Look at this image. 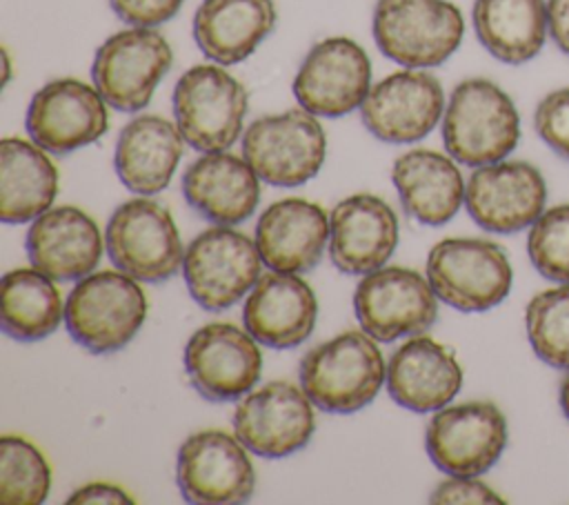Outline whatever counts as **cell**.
I'll return each mask as SVG.
<instances>
[{
	"label": "cell",
	"instance_id": "30bf717a",
	"mask_svg": "<svg viewBox=\"0 0 569 505\" xmlns=\"http://www.w3.org/2000/svg\"><path fill=\"white\" fill-rule=\"evenodd\" d=\"M173 51L153 27H129L109 36L93 56L91 78L109 107L140 111L167 76Z\"/></svg>",
	"mask_w": 569,
	"mask_h": 505
},
{
	"label": "cell",
	"instance_id": "2e32d148",
	"mask_svg": "<svg viewBox=\"0 0 569 505\" xmlns=\"http://www.w3.org/2000/svg\"><path fill=\"white\" fill-rule=\"evenodd\" d=\"M445 93L425 69H400L378 80L360 105L362 125L382 142H418L440 122Z\"/></svg>",
	"mask_w": 569,
	"mask_h": 505
},
{
	"label": "cell",
	"instance_id": "5bb4252c",
	"mask_svg": "<svg viewBox=\"0 0 569 505\" xmlns=\"http://www.w3.org/2000/svg\"><path fill=\"white\" fill-rule=\"evenodd\" d=\"M176 483L187 503H244L256 489V472L238 436L202 429L180 445Z\"/></svg>",
	"mask_w": 569,
	"mask_h": 505
},
{
	"label": "cell",
	"instance_id": "5b68a950",
	"mask_svg": "<svg viewBox=\"0 0 569 505\" xmlns=\"http://www.w3.org/2000/svg\"><path fill=\"white\" fill-rule=\"evenodd\" d=\"M247 89L238 78L216 65L187 69L173 87V118L193 149L224 151L242 133Z\"/></svg>",
	"mask_w": 569,
	"mask_h": 505
},
{
	"label": "cell",
	"instance_id": "ba28073f",
	"mask_svg": "<svg viewBox=\"0 0 569 505\" xmlns=\"http://www.w3.org/2000/svg\"><path fill=\"white\" fill-rule=\"evenodd\" d=\"M107 256L116 269L142 283H164L184 260L171 214L147 196L122 202L104 229Z\"/></svg>",
	"mask_w": 569,
	"mask_h": 505
},
{
	"label": "cell",
	"instance_id": "83f0119b",
	"mask_svg": "<svg viewBox=\"0 0 569 505\" xmlns=\"http://www.w3.org/2000/svg\"><path fill=\"white\" fill-rule=\"evenodd\" d=\"M391 180L405 211L429 227L449 222L467 189L456 162L431 149L400 154L391 167Z\"/></svg>",
	"mask_w": 569,
	"mask_h": 505
},
{
	"label": "cell",
	"instance_id": "ab89813d",
	"mask_svg": "<svg viewBox=\"0 0 569 505\" xmlns=\"http://www.w3.org/2000/svg\"><path fill=\"white\" fill-rule=\"evenodd\" d=\"M560 407H562L565 416L569 418V374L565 376V380L560 385Z\"/></svg>",
	"mask_w": 569,
	"mask_h": 505
},
{
	"label": "cell",
	"instance_id": "8992f818",
	"mask_svg": "<svg viewBox=\"0 0 569 505\" xmlns=\"http://www.w3.org/2000/svg\"><path fill=\"white\" fill-rule=\"evenodd\" d=\"M427 278L445 305L487 311L509 296L513 271L505 249L491 240L445 238L429 251Z\"/></svg>",
	"mask_w": 569,
	"mask_h": 505
},
{
	"label": "cell",
	"instance_id": "8fae6325",
	"mask_svg": "<svg viewBox=\"0 0 569 505\" xmlns=\"http://www.w3.org/2000/svg\"><path fill=\"white\" fill-rule=\"evenodd\" d=\"M353 309L362 331L378 343H391L425 334L438 318V296L418 271L380 267L358 283Z\"/></svg>",
	"mask_w": 569,
	"mask_h": 505
},
{
	"label": "cell",
	"instance_id": "d4e9b609",
	"mask_svg": "<svg viewBox=\"0 0 569 505\" xmlns=\"http://www.w3.org/2000/svg\"><path fill=\"white\" fill-rule=\"evenodd\" d=\"M184 200L213 225H240L258 207L260 185L251 165L229 151H209L182 174Z\"/></svg>",
	"mask_w": 569,
	"mask_h": 505
},
{
	"label": "cell",
	"instance_id": "1f68e13d",
	"mask_svg": "<svg viewBox=\"0 0 569 505\" xmlns=\"http://www.w3.org/2000/svg\"><path fill=\"white\" fill-rule=\"evenodd\" d=\"M51 487V467L42 452L22 436L0 438V503L38 505Z\"/></svg>",
	"mask_w": 569,
	"mask_h": 505
},
{
	"label": "cell",
	"instance_id": "d6a6232c",
	"mask_svg": "<svg viewBox=\"0 0 569 505\" xmlns=\"http://www.w3.org/2000/svg\"><path fill=\"white\" fill-rule=\"evenodd\" d=\"M525 325L536 356L556 369H569V283L536 294Z\"/></svg>",
	"mask_w": 569,
	"mask_h": 505
},
{
	"label": "cell",
	"instance_id": "f35d334b",
	"mask_svg": "<svg viewBox=\"0 0 569 505\" xmlns=\"http://www.w3.org/2000/svg\"><path fill=\"white\" fill-rule=\"evenodd\" d=\"M547 22L553 42L569 56V0H547Z\"/></svg>",
	"mask_w": 569,
	"mask_h": 505
},
{
	"label": "cell",
	"instance_id": "4316f807",
	"mask_svg": "<svg viewBox=\"0 0 569 505\" xmlns=\"http://www.w3.org/2000/svg\"><path fill=\"white\" fill-rule=\"evenodd\" d=\"M273 0H202L193 16L198 49L218 65L247 60L273 31Z\"/></svg>",
	"mask_w": 569,
	"mask_h": 505
},
{
	"label": "cell",
	"instance_id": "603a6c76",
	"mask_svg": "<svg viewBox=\"0 0 569 505\" xmlns=\"http://www.w3.org/2000/svg\"><path fill=\"white\" fill-rule=\"evenodd\" d=\"M462 387V369L445 345L429 336H411L389 358L387 392L405 409L438 412Z\"/></svg>",
	"mask_w": 569,
	"mask_h": 505
},
{
	"label": "cell",
	"instance_id": "9a60e30c",
	"mask_svg": "<svg viewBox=\"0 0 569 505\" xmlns=\"http://www.w3.org/2000/svg\"><path fill=\"white\" fill-rule=\"evenodd\" d=\"M31 140L49 154L62 156L87 147L109 129L107 100L78 78H58L40 87L24 116Z\"/></svg>",
	"mask_w": 569,
	"mask_h": 505
},
{
	"label": "cell",
	"instance_id": "4dcf8cb0",
	"mask_svg": "<svg viewBox=\"0 0 569 505\" xmlns=\"http://www.w3.org/2000/svg\"><path fill=\"white\" fill-rule=\"evenodd\" d=\"M64 307L53 278L31 269H11L2 276V329L7 336L33 343L51 336Z\"/></svg>",
	"mask_w": 569,
	"mask_h": 505
},
{
	"label": "cell",
	"instance_id": "7402d4cb",
	"mask_svg": "<svg viewBox=\"0 0 569 505\" xmlns=\"http://www.w3.org/2000/svg\"><path fill=\"white\" fill-rule=\"evenodd\" d=\"M31 265L58 283L89 276L102 254V236L96 220L78 207H49L27 231Z\"/></svg>",
	"mask_w": 569,
	"mask_h": 505
},
{
	"label": "cell",
	"instance_id": "3957f363",
	"mask_svg": "<svg viewBox=\"0 0 569 505\" xmlns=\"http://www.w3.org/2000/svg\"><path fill=\"white\" fill-rule=\"evenodd\" d=\"M147 298L133 276L98 271L80 278L64 305L69 336L91 354L122 349L142 327Z\"/></svg>",
	"mask_w": 569,
	"mask_h": 505
},
{
	"label": "cell",
	"instance_id": "8d00e7d4",
	"mask_svg": "<svg viewBox=\"0 0 569 505\" xmlns=\"http://www.w3.org/2000/svg\"><path fill=\"white\" fill-rule=\"evenodd\" d=\"M429 503H505L478 476H451L442 481L429 496Z\"/></svg>",
	"mask_w": 569,
	"mask_h": 505
},
{
	"label": "cell",
	"instance_id": "e0dca14e",
	"mask_svg": "<svg viewBox=\"0 0 569 505\" xmlns=\"http://www.w3.org/2000/svg\"><path fill=\"white\" fill-rule=\"evenodd\" d=\"M313 427V403L302 387L284 380L249 392L233 412L236 436L262 458L296 454L311 440Z\"/></svg>",
	"mask_w": 569,
	"mask_h": 505
},
{
	"label": "cell",
	"instance_id": "d6986e66",
	"mask_svg": "<svg viewBox=\"0 0 569 505\" xmlns=\"http://www.w3.org/2000/svg\"><path fill=\"white\" fill-rule=\"evenodd\" d=\"M547 202L542 174L525 160L478 167L465 189L469 216L487 231L513 234L531 227Z\"/></svg>",
	"mask_w": 569,
	"mask_h": 505
},
{
	"label": "cell",
	"instance_id": "f1b7e54d",
	"mask_svg": "<svg viewBox=\"0 0 569 505\" xmlns=\"http://www.w3.org/2000/svg\"><path fill=\"white\" fill-rule=\"evenodd\" d=\"M58 194V169L42 147L22 138L0 142V218L22 225L44 214Z\"/></svg>",
	"mask_w": 569,
	"mask_h": 505
},
{
	"label": "cell",
	"instance_id": "74e56055",
	"mask_svg": "<svg viewBox=\"0 0 569 505\" xmlns=\"http://www.w3.org/2000/svg\"><path fill=\"white\" fill-rule=\"evenodd\" d=\"M67 503L73 505H87V503H133V498L118 485L111 483H89L80 489H76Z\"/></svg>",
	"mask_w": 569,
	"mask_h": 505
},
{
	"label": "cell",
	"instance_id": "60d3db41",
	"mask_svg": "<svg viewBox=\"0 0 569 505\" xmlns=\"http://www.w3.org/2000/svg\"><path fill=\"white\" fill-rule=\"evenodd\" d=\"M2 69H4V76H2V87H7L9 78H11V60H9V51L2 49Z\"/></svg>",
	"mask_w": 569,
	"mask_h": 505
},
{
	"label": "cell",
	"instance_id": "cb8c5ba5",
	"mask_svg": "<svg viewBox=\"0 0 569 505\" xmlns=\"http://www.w3.org/2000/svg\"><path fill=\"white\" fill-rule=\"evenodd\" d=\"M256 245L269 269L309 271L329 245V218L316 202L282 198L262 211L256 225Z\"/></svg>",
	"mask_w": 569,
	"mask_h": 505
},
{
	"label": "cell",
	"instance_id": "52a82bcc",
	"mask_svg": "<svg viewBox=\"0 0 569 505\" xmlns=\"http://www.w3.org/2000/svg\"><path fill=\"white\" fill-rule=\"evenodd\" d=\"M327 154V136L307 109H289L256 118L242 133V158L260 180L276 187H298L311 180Z\"/></svg>",
	"mask_w": 569,
	"mask_h": 505
},
{
	"label": "cell",
	"instance_id": "44dd1931",
	"mask_svg": "<svg viewBox=\"0 0 569 505\" xmlns=\"http://www.w3.org/2000/svg\"><path fill=\"white\" fill-rule=\"evenodd\" d=\"M318 316L313 289L296 274L273 271L258 278L244 298V329L262 345L291 349L305 343Z\"/></svg>",
	"mask_w": 569,
	"mask_h": 505
},
{
	"label": "cell",
	"instance_id": "f546056e",
	"mask_svg": "<svg viewBox=\"0 0 569 505\" xmlns=\"http://www.w3.org/2000/svg\"><path fill=\"white\" fill-rule=\"evenodd\" d=\"M473 29L480 44L507 65L540 53L547 33V0H476Z\"/></svg>",
	"mask_w": 569,
	"mask_h": 505
},
{
	"label": "cell",
	"instance_id": "e575fe53",
	"mask_svg": "<svg viewBox=\"0 0 569 505\" xmlns=\"http://www.w3.org/2000/svg\"><path fill=\"white\" fill-rule=\"evenodd\" d=\"M538 136L569 160V87L547 93L533 113Z\"/></svg>",
	"mask_w": 569,
	"mask_h": 505
},
{
	"label": "cell",
	"instance_id": "7a4b0ae2",
	"mask_svg": "<svg viewBox=\"0 0 569 505\" xmlns=\"http://www.w3.org/2000/svg\"><path fill=\"white\" fill-rule=\"evenodd\" d=\"M518 138V109L496 82L469 78L453 87L442 113V142L453 160L469 167L505 160Z\"/></svg>",
	"mask_w": 569,
	"mask_h": 505
},
{
	"label": "cell",
	"instance_id": "d590c367",
	"mask_svg": "<svg viewBox=\"0 0 569 505\" xmlns=\"http://www.w3.org/2000/svg\"><path fill=\"white\" fill-rule=\"evenodd\" d=\"M184 0H109L113 13L131 27H156L171 20Z\"/></svg>",
	"mask_w": 569,
	"mask_h": 505
},
{
	"label": "cell",
	"instance_id": "6da1fadb",
	"mask_svg": "<svg viewBox=\"0 0 569 505\" xmlns=\"http://www.w3.org/2000/svg\"><path fill=\"white\" fill-rule=\"evenodd\" d=\"M387 380L382 354L367 331H342L305 354L300 387L313 407L351 414L367 407Z\"/></svg>",
	"mask_w": 569,
	"mask_h": 505
},
{
	"label": "cell",
	"instance_id": "484cf974",
	"mask_svg": "<svg viewBox=\"0 0 569 505\" xmlns=\"http://www.w3.org/2000/svg\"><path fill=\"white\" fill-rule=\"evenodd\" d=\"M182 133L176 122L144 113L129 120L116 142L113 167L120 182L138 194H160L173 178L182 158Z\"/></svg>",
	"mask_w": 569,
	"mask_h": 505
},
{
	"label": "cell",
	"instance_id": "277c9868",
	"mask_svg": "<svg viewBox=\"0 0 569 505\" xmlns=\"http://www.w3.org/2000/svg\"><path fill=\"white\" fill-rule=\"evenodd\" d=\"M465 18L449 0H378L373 38L378 49L409 69L442 65L462 42Z\"/></svg>",
	"mask_w": 569,
	"mask_h": 505
},
{
	"label": "cell",
	"instance_id": "ac0fdd59",
	"mask_svg": "<svg viewBox=\"0 0 569 505\" xmlns=\"http://www.w3.org/2000/svg\"><path fill=\"white\" fill-rule=\"evenodd\" d=\"M262 356L256 338L231 323L200 327L184 347V372L191 387L211 403L236 400L260 378Z\"/></svg>",
	"mask_w": 569,
	"mask_h": 505
},
{
	"label": "cell",
	"instance_id": "836d02e7",
	"mask_svg": "<svg viewBox=\"0 0 569 505\" xmlns=\"http://www.w3.org/2000/svg\"><path fill=\"white\" fill-rule=\"evenodd\" d=\"M527 251L540 276L569 283V205H556L538 216L529 229Z\"/></svg>",
	"mask_w": 569,
	"mask_h": 505
},
{
	"label": "cell",
	"instance_id": "4fadbf2b",
	"mask_svg": "<svg viewBox=\"0 0 569 505\" xmlns=\"http://www.w3.org/2000/svg\"><path fill=\"white\" fill-rule=\"evenodd\" d=\"M369 89V56L356 40L345 36L316 42L293 78V96L300 107L322 118H340L360 109Z\"/></svg>",
	"mask_w": 569,
	"mask_h": 505
},
{
	"label": "cell",
	"instance_id": "9c48e42d",
	"mask_svg": "<svg viewBox=\"0 0 569 505\" xmlns=\"http://www.w3.org/2000/svg\"><path fill=\"white\" fill-rule=\"evenodd\" d=\"M262 256L256 240L229 225L198 234L184 249L182 274L191 298L207 311L236 305L260 278Z\"/></svg>",
	"mask_w": 569,
	"mask_h": 505
},
{
	"label": "cell",
	"instance_id": "7c38bea8",
	"mask_svg": "<svg viewBox=\"0 0 569 505\" xmlns=\"http://www.w3.org/2000/svg\"><path fill=\"white\" fill-rule=\"evenodd\" d=\"M425 447L440 472L482 476L507 447L505 414L487 400L442 407L427 425Z\"/></svg>",
	"mask_w": 569,
	"mask_h": 505
},
{
	"label": "cell",
	"instance_id": "ffe728a7",
	"mask_svg": "<svg viewBox=\"0 0 569 505\" xmlns=\"http://www.w3.org/2000/svg\"><path fill=\"white\" fill-rule=\"evenodd\" d=\"M398 245V218L373 194H356L340 200L329 216L331 263L351 276H365L385 267Z\"/></svg>",
	"mask_w": 569,
	"mask_h": 505
}]
</instances>
